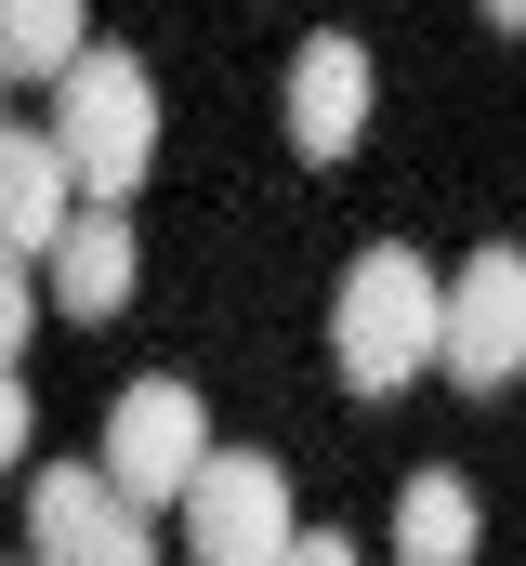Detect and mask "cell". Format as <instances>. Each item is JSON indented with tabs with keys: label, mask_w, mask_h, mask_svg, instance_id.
<instances>
[{
	"label": "cell",
	"mask_w": 526,
	"mask_h": 566,
	"mask_svg": "<svg viewBox=\"0 0 526 566\" xmlns=\"http://www.w3.org/2000/svg\"><path fill=\"white\" fill-rule=\"evenodd\" d=\"M53 158H66V185L93 198V211H119L132 185L158 171V80H145V53H66L53 66Z\"/></svg>",
	"instance_id": "cell-1"
},
{
	"label": "cell",
	"mask_w": 526,
	"mask_h": 566,
	"mask_svg": "<svg viewBox=\"0 0 526 566\" xmlns=\"http://www.w3.org/2000/svg\"><path fill=\"white\" fill-rule=\"evenodd\" d=\"M329 369L356 396H408L434 369V264L421 251H356L343 264V303H329Z\"/></svg>",
	"instance_id": "cell-2"
},
{
	"label": "cell",
	"mask_w": 526,
	"mask_h": 566,
	"mask_svg": "<svg viewBox=\"0 0 526 566\" xmlns=\"http://www.w3.org/2000/svg\"><path fill=\"white\" fill-rule=\"evenodd\" d=\"M434 369H448L461 396L526 382V251L514 238H487L461 277H434Z\"/></svg>",
	"instance_id": "cell-3"
},
{
	"label": "cell",
	"mask_w": 526,
	"mask_h": 566,
	"mask_svg": "<svg viewBox=\"0 0 526 566\" xmlns=\"http://www.w3.org/2000/svg\"><path fill=\"white\" fill-rule=\"evenodd\" d=\"M290 474L263 461V448H211L198 474H185V566H276L290 554Z\"/></svg>",
	"instance_id": "cell-4"
},
{
	"label": "cell",
	"mask_w": 526,
	"mask_h": 566,
	"mask_svg": "<svg viewBox=\"0 0 526 566\" xmlns=\"http://www.w3.org/2000/svg\"><path fill=\"white\" fill-rule=\"evenodd\" d=\"M198 461H211V409H198L185 382H132L119 409H106V501H119V514L185 501Z\"/></svg>",
	"instance_id": "cell-5"
},
{
	"label": "cell",
	"mask_w": 526,
	"mask_h": 566,
	"mask_svg": "<svg viewBox=\"0 0 526 566\" xmlns=\"http://www.w3.org/2000/svg\"><path fill=\"white\" fill-rule=\"evenodd\" d=\"M27 566H158V541H145V514L106 501L93 461H40L27 474Z\"/></svg>",
	"instance_id": "cell-6"
},
{
	"label": "cell",
	"mask_w": 526,
	"mask_h": 566,
	"mask_svg": "<svg viewBox=\"0 0 526 566\" xmlns=\"http://www.w3.org/2000/svg\"><path fill=\"white\" fill-rule=\"evenodd\" d=\"M290 145H303L316 171L369 145V40H343V27H316V40L290 53Z\"/></svg>",
	"instance_id": "cell-7"
},
{
	"label": "cell",
	"mask_w": 526,
	"mask_h": 566,
	"mask_svg": "<svg viewBox=\"0 0 526 566\" xmlns=\"http://www.w3.org/2000/svg\"><path fill=\"white\" fill-rule=\"evenodd\" d=\"M40 277H53V290H40L53 316H93V329H106V316L132 303V277H145V251H132L119 211H93V198H80V211H66V238L40 251Z\"/></svg>",
	"instance_id": "cell-8"
},
{
	"label": "cell",
	"mask_w": 526,
	"mask_h": 566,
	"mask_svg": "<svg viewBox=\"0 0 526 566\" xmlns=\"http://www.w3.org/2000/svg\"><path fill=\"white\" fill-rule=\"evenodd\" d=\"M474 554H487V501H474V474L421 461V474L394 488V566H474Z\"/></svg>",
	"instance_id": "cell-9"
},
{
	"label": "cell",
	"mask_w": 526,
	"mask_h": 566,
	"mask_svg": "<svg viewBox=\"0 0 526 566\" xmlns=\"http://www.w3.org/2000/svg\"><path fill=\"white\" fill-rule=\"evenodd\" d=\"M66 211H80V185H66V158H53V133H0V251H53L66 238Z\"/></svg>",
	"instance_id": "cell-10"
},
{
	"label": "cell",
	"mask_w": 526,
	"mask_h": 566,
	"mask_svg": "<svg viewBox=\"0 0 526 566\" xmlns=\"http://www.w3.org/2000/svg\"><path fill=\"white\" fill-rule=\"evenodd\" d=\"M80 27H93V0H0V80H53L80 53Z\"/></svg>",
	"instance_id": "cell-11"
},
{
	"label": "cell",
	"mask_w": 526,
	"mask_h": 566,
	"mask_svg": "<svg viewBox=\"0 0 526 566\" xmlns=\"http://www.w3.org/2000/svg\"><path fill=\"white\" fill-rule=\"evenodd\" d=\"M27 329H40V277H27V251H0V369L27 356Z\"/></svg>",
	"instance_id": "cell-12"
},
{
	"label": "cell",
	"mask_w": 526,
	"mask_h": 566,
	"mask_svg": "<svg viewBox=\"0 0 526 566\" xmlns=\"http://www.w3.org/2000/svg\"><path fill=\"white\" fill-rule=\"evenodd\" d=\"M27 434H40V409H27V382H13V369H0V474H13V461H27Z\"/></svg>",
	"instance_id": "cell-13"
},
{
	"label": "cell",
	"mask_w": 526,
	"mask_h": 566,
	"mask_svg": "<svg viewBox=\"0 0 526 566\" xmlns=\"http://www.w3.org/2000/svg\"><path fill=\"white\" fill-rule=\"evenodd\" d=\"M276 566H369V554H356L343 527H290V554H276Z\"/></svg>",
	"instance_id": "cell-14"
},
{
	"label": "cell",
	"mask_w": 526,
	"mask_h": 566,
	"mask_svg": "<svg viewBox=\"0 0 526 566\" xmlns=\"http://www.w3.org/2000/svg\"><path fill=\"white\" fill-rule=\"evenodd\" d=\"M474 13H487V27H526V0H474Z\"/></svg>",
	"instance_id": "cell-15"
}]
</instances>
